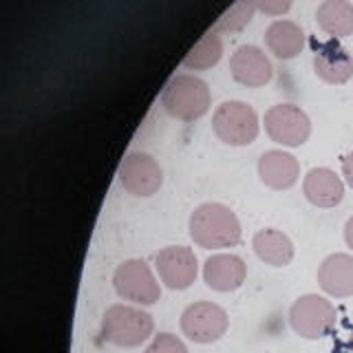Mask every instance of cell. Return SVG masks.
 <instances>
[{"instance_id":"cell-1","label":"cell","mask_w":353,"mask_h":353,"mask_svg":"<svg viewBox=\"0 0 353 353\" xmlns=\"http://www.w3.org/2000/svg\"><path fill=\"white\" fill-rule=\"evenodd\" d=\"M190 239L203 250H225L241 243L243 230L234 210L223 203H201L192 210L188 221Z\"/></svg>"},{"instance_id":"cell-2","label":"cell","mask_w":353,"mask_h":353,"mask_svg":"<svg viewBox=\"0 0 353 353\" xmlns=\"http://www.w3.org/2000/svg\"><path fill=\"white\" fill-rule=\"evenodd\" d=\"M154 331V320L139 305H110L102 316V336L121 349L143 345Z\"/></svg>"},{"instance_id":"cell-3","label":"cell","mask_w":353,"mask_h":353,"mask_svg":"<svg viewBox=\"0 0 353 353\" xmlns=\"http://www.w3.org/2000/svg\"><path fill=\"white\" fill-rule=\"evenodd\" d=\"M161 106L179 121H194L210 108V88L196 75H174L161 93Z\"/></svg>"},{"instance_id":"cell-4","label":"cell","mask_w":353,"mask_h":353,"mask_svg":"<svg viewBox=\"0 0 353 353\" xmlns=\"http://www.w3.org/2000/svg\"><path fill=\"white\" fill-rule=\"evenodd\" d=\"M113 290L121 301L139 307L154 305L161 298V285L143 259H128L117 265L113 274Z\"/></svg>"},{"instance_id":"cell-5","label":"cell","mask_w":353,"mask_h":353,"mask_svg":"<svg viewBox=\"0 0 353 353\" xmlns=\"http://www.w3.org/2000/svg\"><path fill=\"white\" fill-rule=\"evenodd\" d=\"M338 323V312L325 296L305 294L290 307V325L296 336L305 340H320L329 336Z\"/></svg>"},{"instance_id":"cell-6","label":"cell","mask_w":353,"mask_h":353,"mask_svg":"<svg viewBox=\"0 0 353 353\" xmlns=\"http://www.w3.org/2000/svg\"><path fill=\"white\" fill-rule=\"evenodd\" d=\"M259 115L250 104L230 99L216 106L212 115L214 135L228 146H248L259 137Z\"/></svg>"},{"instance_id":"cell-7","label":"cell","mask_w":353,"mask_h":353,"mask_svg":"<svg viewBox=\"0 0 353 353\" xmlns=\"http://www.w3.org/2000/svg\"><path fill=\"white\" fill-rule=\"evenodd\" d=\"M181 334L194 345H212L225 336L230 327V316L221 305L199 301L183 309L181 314Z\"/></svg>"},{"instance_id":"cell-8","label":"cell","mask_w":353,"mask_h":353,"mask_svg":"<svg viewBox=\"0 0 353 353\" xmlns=\"http://www.w3.org/2000/svg\"><path fill=\"white\" fill-rule=\"evenodd\" d=\"M265 132L281 146L298 148L312 135V121L301 106L276 104L265 113Z\"/></svg>"},{"instance_id":"cell-9","label":"cell","mask_w":353,"mask_h":353,"mask_svg":"<svg viewBox=\"0 0 353 353\" xmlns=\"http://www.w3.org/2000/svg\"><path fill=\"white\" fill-rule=\"evenodd\" d=\"M119 183L132 196H152L163 185V170L159 161L148 152H128L119 165Z\"/></svg>"},{"instance_id":"cell-10","label":"cell","mask_w":353,"mask_h":353,"mask_svg":"<svg viewBox=\"0 0 353 353\" xmlns=\"http://www.w3.org/2000/svg\"><path fill=\"white\" fill-rule=\"evenodd\" d=\"M154 270L159 281L174 292H183L199 276V261L194 252L185 245H168L154 256Z\"/></svg>"},{"instance_id":"cell-11","label":"cell","mask_w":353,"mask_h":353,"mask_svg":"<svg viewBox=\"0 0 353 353\" xmlns=\"http://www.w3.org/2000/svg\"><path fill=\"white\" fill-rule=\"evenodd\" d=\"M230 73L232 77L248 88L265 86L274 75V66L263 49L254 44H243L230 58Z\"/></svg>"},{"instance_id":"cell-12","label":"cell","mask_w":353,"mask_h":353,"mask_svg":"<svg viewBox=\"0 0 353 353\" xmlns=\"http://www.w3.org/2000/svg\"><path fill=\"white\" fill-rule=\"evenodd\" d=\"M248 279V265L236 254H212L203 263V281L210 290L230 294L243 287Z\"/></svg>"},{"instance_id":"cell-13","label":"cell","mask_w":353,"mask_h":353,"mask_svg":"<svg viewBox=\"0 0 353 353\" xmlns=\"http://www.w3.org/2000/svg\"><path fill=\"white\" fill-rule=\"evenodd\" d=\"M314 71L327 84H347L353 77V58L340 42L327 40L316 49Z\"/></svg>"},{"instance_id":"cell-14","label":"cell","mask_w":353,"mask_h":353,"mask_svg":"<svg viewBox=\"0 0 353 353\" xmlns=\"http://www.w3.org/2000/svg\"><path fill=\"white\" fill-rule=\"evenodd\" d=\"M259 176L272 190H290L301 176V163L285 150H268L259 159Z\"/></svg>"},{"instance_id":"cell-15","label":"cell","mask_w":353,"mask_h":353,"mask_svg":"<svg viewBox=\"0 0 353 353\" xmlns=\"http://www.w3.org/2000/svg\"><path fill=\"white\" fill-rule=\"evenodd\" d=\"M303 194L316 208H336L345 199V181L329 168H312L303 181Z\"/></svg>"},{"instance_id":"cell-16","label":"cell","mask_w":353,"mask_h":353,"mask_svg":"<svg viewBox=\"0 0 353 353\" xmlns=\"http://www.w3.org/2000/svg\"><path fill=\"white\" fill-rule=\"evenodd\" d=\"M318 285L334 298L353 296V256L331 254L318 268Z\"/></svg>"},{"instance_id":"cell-17","label":"cell","mask_w":353,"mask_h":353,"mask_svg":"<svg viewBox=\"0 0 353 353\" xmlns=\"http://www.w3.org/2000/svg\"><path fill=\"white\" fill-rule=\"evenodd\" d=\"M252 250L270 268H287L294 261L296 248L292 239L285 234L283 230L276 228H265L259 230L256 234L252 236Z\"/></svg>"},{"instance_id":"cell-18","label":"cell","mask_w":353,"mask_h":353,"mask_svg":"<svg viewBox=\"0 0 353 353\" xmlns=\"http://www.w3.org/2000/svg\"><path fill=\"white\" fill-rule=\"evenodd\" d=\"M265 44L279 60H292L305 49V31L292 20H274L265 31Z\"/></svg>"},{"instance_id":"cell-19","label":"cell","mask_w":353,"mask_h":353,"mask_svg":"<svg viewBox=\"0 0 353 353\" xmlns=\"http://www.w3.org/2000/svg\"><path fill=\"white\" fill-rule=\"evenodd\" d=\"M316 22L327 36L347 38L353 33V5L347 0H325L316 11Z\"/></svg>"},{"instance_id":"cell-20","label":"cell","mask_w":353,"mask_h":353,"mask_svg":"<svg viewBox=\"0 0 353 353\" xmlns=\"http://www.w3.org/2000/svg\"><path fill=\"white\" fill-rule=\"evenodd\" d=\"M221 55H223V40H221L216 29H210L205 36L188 51V55L183 58V66L192 71H205V69H212L221 60Z\"/></svg>"},{"instance_id":"cell-21","label":"cell","mask_w":353,"mask_h":353,"mask_svg":"<svg viewBox=\"0 0 353 353\" xmlns=\"http://www.w3.org/2000/svg\"><path fill=\"white\" fill-rule=\"evenodd\" d=\"M254 5L250 0H236V5L228 9L223 16L219 18V22L214 25L216 31H241L245 25H250V20L254 16Z\"/></svg>"},{"instance_id":"cell-22","label":"cell","mask_w":353,"mask_h":353,"mask_svg":"<svg viewBox=\"0 0 353 353\" xmlns=\"http://www.w3.org/2000/svg\"><path fill=\"white\" fill-rule=\"evenodd\" d=\"M143 353H188L183 340L174 334H157Z\"/></svg>"},{"instance_id":"cell-23","label":"cell","mask_w":353,"mask_h":353,"mask_svg":"<svg viewBox=\"0 0 353 353\" xmlns=\"http://www.w3.org/2000/svg\"><path fill=\"white\" fill-rule=\"evenodd\" d=\"M250 3L265 16H283L292 9L294 0H250Z\"/></svg>"},{"instance_id":"cell-24","label":"cell","mask_w":353,"mask_h":353,"mask_svg":"<svg viewBox=\"0 0 353 353\" xmlns=\"http://www.w3.org/2000/svg\"><path fill=\"white\" fill-rule=\"evenodd\" d=\"M342 176H345L347 185L353 190V152H349L345 159H342Z\"/></svg>"},{"instance_id":"cell-25","label":"cell","mask_w":353,"mask_h":353,"mask_svg":"<svg viewBox=\"0 0 353 353\" xmlns=\"http://www.w3.org/2000/svg\"><path fill=\"white\" fill-rule=\"evenodd\" d=\"M345 243L349 250H353V216L345 223Z\"/></svg>"},{"instance_id":"cell-26","label":"cell","mask_w":353,"mask_h":353,"mask_svg":"<svg viewBox=\"0 0 353 353\" xmlns=\"http://www.w3.org/2000/svg\"><path fill=\"white\" fill-rule=\"evenodd\" d=\"M351 345H353V329H351Z\"/></svg>"}]
</instances>
